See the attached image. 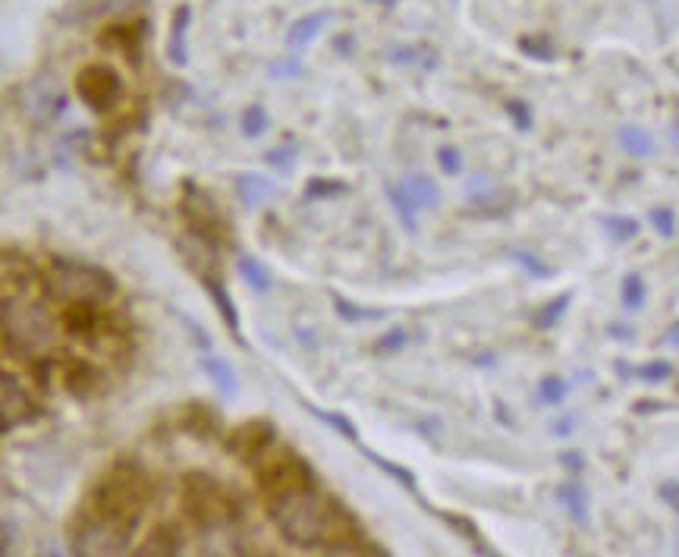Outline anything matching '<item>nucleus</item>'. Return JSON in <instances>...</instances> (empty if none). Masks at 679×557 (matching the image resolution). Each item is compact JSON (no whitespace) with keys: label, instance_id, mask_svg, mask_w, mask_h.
<instances>
[{"label":"nucleus","instance_id":"nucleus-1","mask_svg":"<svg viewBox=\"0 0 679 557\" xmlns=\"http://www.w3.org/2000/svg\"><path fill=\"white\" fill-rule=\"evenodd\" d=\"M271 517L280 526V532L287 535L293 545H302V548H353L356 545L353 523L346 520V513L334 501L321 498L312 488V482L274 491Z\"/></svg>","mask_w":679,"mask_h":557},{"label":"nucleus","instance_id":"nucleus-2","mask_svg":"<svg viewBox=\"0 0 679 557\" xmlns=\"http://www.w3.org/2000/svg\"><path fill=\"white\" fill-rule=\"evenodd\" d=\"M0 334L16 353H45L54 347L57 331L48 309L29 296H10L0 303Z\"/></svg>","mask_w":679,"mask_h":557},{"label":"nucleus","instance_id":"nucleus-3","mask_svg":"<svg viewBox=\"0 0 679 557\" xmlns=\"http://www.w3.org/2000/svg\"><path fill=\"white\" fill-rule=\"evenodd\" d=\"M51 287L60 299H67V303H76V306H98L114 293V284L107 281L104 274L79 268V265H63L60 271H54Z\"/></svg>","mask_w":679,"mask_h":557},{"label":"nucleus","instance_id":"nucleus-4","mask_svg":"<svg viewBox=\"0 0 679 557\" xmlns=\"http://www.w3.org/2000/svg\"><path fill=\"white\" fill-rule=\"evenodd\" d=\"M390 196H393V205L400 208L403 221L412 227V224H415V211H419V208H428V205L437 202V186H434L425 174H412V177L403 180L400 189H393Z\"/></svg>","mask_w":679,"mask_h":557},{"label":"nucleus","instance_id":"nucleus-5","mask_svg":"<svg viewBox=\"0 0 679 557\" xmlns=\"http://www.w3.org/2000/svg\"><path fill=\"white\" fill-rule=\"evenodd\" d=\"M26 394L23 388L10 378V375H0V425L16 422L26 416Z\"/></svg>","mask_w":679,"mask_h":557},{"label":"nucleus","instance_id":"nucleus-6","mask_svg":"<svg viewBox=\"0 0 679 557\" xmlns=\"http://www.w3.org/2000/svg\"><path fill=\"white\" fill-rule=\"evenodd\" d=\"M324 23H331V13H312V16L299 19V23L287 35V48L290 51H302L305 45H312L315 35H321Z\"/></svg>","mask_w":679,"mask_h":557},{"label":"nucleus","instance_id":"nucleus-7","mask_svg":"<svg viewBox=\"0 0 679 557\" xmlns=\"http://www.w3.org/2000/svg\"><path fill=\"white\" fill-rule=\"evenodd\" d=\"M617 139L623 145V152L632 155V158H648V155H654V136L645 130V126H635V123L620 126Z\"/></svg>","mask_w":679,"mask_h":557},{"label":"nucleus","instance_id":"nucleus-8","mask_svg":"<svg viewBox=\"0 0 679 557\" xmlns=\"http://www.w3.org/2000/svg\"><path fill=\"white\" fill-rule=\"evenodd\" d=\"M538 400H541L544 406H557V403H563V400H566V381L557 378V375H544V378L538 381Z\"/></svg>","mask_w":679,"mask_h":557},{"label":"nucleus","instance_id":"nucleus-9","mask_svg":"<svg viewBox=\"0 0 679 557\" xmlns=\"http://www.w3.org/2000/svg\"><path fill=\"white\" fill-rule=\"evenodd\" d=\"M645 281H642V274H629L626 281H623V306L626 309H642L645 306Z\"/></svg>","mask_w":679,"mask_h":557},{"label":"nucleus","instance_id":"nucleus-10","mask_svg":"<svg viewBox=\"0 0 679 557\" xmlns=\"http://www.w3.org/2000/svg\"><path fill=\"white\" fill-rule=\"evenodd\" d=\"M604 224H607V233H610V237L617 240V243L632 240L635 233H639V221H635V218H607Z\"/></svg>","mask_w":679,"mask_h":557},{"label":"nucleus","instance_id":"nucleus-11","mask_svg":"<svg viewBox=\"0 0 679 557\" xmlns=\"http://www.w3.org/2000/svg\"><path fill=\"white\" fill-rule=\"evenodd\" d=\"M651 224H654V230L661 233V237H673L676 233V214H673V208H667V205H661V208H654L651 211Z\"/></svg>","mask_w":679,"mask_h":557},{"label":"nucleus","instance_id":"nucleus-12","mask_svg":"<svg viewBox=\"0 0 679 557\" xmlns=\"http://www.w3.org/2000/svg\"><path fill=\"white\" fill-rule=\"evenodd\" d=\"M635 375H639L642 381H667V378L673 375V366H670L667 359H661V362H648V366L635 369Z\"/></svg>","mask_w":679,"mask_h":557},{"label":"nucleus","instance_id":"nucleus-13","mask_svg":"<svg viewBox=\"0 0 679 557\" xmlns=\"http://www.w3.org/2000/svg\"><path fill=\"white\" fill-rule=\"evenodd\" d=\"M560 498L569 501V513H573L576 520L585 517V495H582L579 488H560Z\"/></svg>","mask_w":679,"mask_h":557},{"label":"nucleus","instance_id":"nucleus-14","mask_svg":"<svg viewBox=\"0 0 679 557\" xmlns=\"http://www.w3.org/2000/svg\"><path fill=\"white\" fill-rule=\"evenodd\" d=\"M243 271L249 274V281L258 287V290H268L271 287V281H268V274L261 271V265H255L252 259H243Z\"/></svg>","mask_w":679,"mask_h":557},{"label":"nucleus","instance_id":"nucleus-15","mask_svg":"<svg viewBox=\"0 0 679 557\" xmlns=\"http://www.w3.org/2000/svg\"><path fill=\"white\" fill-rule=\"evenodd\" d=\"M261 130H265V111H261V107H249V114H246V133L249 136H258Z\"/></svg>","mask_w":679,"mask_h":557},{"label":"nucleus","instance_id":"nucleus-16","mask_svg":"<svg viewBox=\"0 0 679 557\" xmlns=\"http://www.w3.org/2000/svg\"><path fill=\"white\" fill-rule=\"evenodd\" d=\"M566 299H569V296H560V299H554V306H547V309H544V312L538 315V325H541V328H551V321H554V318H557V315H560V312L566 309Z\"/></svg>","mask_w":679,"mask_h":557},{"label":"nucleus","instance_id":"nucleus-17","mask_svg":"<svg viewBox=\"0 0 679 557\" xmlns=\"http://www.w3.org/2000/svg\"><path fill=\"white\" fill-rule=\"evenodd\" d=\"M507 111L516 117L519 130H529V126H532V114H529V107H525L522 101H510V104H507Z\"/></svg>","mask_w":679,"mask_h":557},{"label":"nucleus","instance_id":"nucleus-18","mask_svg":"<svg viewBox=\"0 0 679 557\" xmlns=\"http://www.w3.org/2000/svg\"><path fill=\"white\" fill-rule=\"evenodd\" d=\"M437 158H441V167L447 170V174H456V170H459V155H456V148H441V155H437Z\"/></svg>","mask_w":679,"mask_h":557},{"label":"nucleus","instance_id":"nucleus-19","mask_svg":"<svg viewBox=\"0 0 679 557\" xmlns=\"http://www.w3.org/2000/svg\"><path fill=\"white\" fill-rule=\"evenodd\" d=\"M661 495L670 501V507H679V485L676 482H667V485H661Z\"/></svg>","mask_w":679,"mask_h":557},{"label":"nucleus","instance_id":"nucleus-20","mask_svg":"<svg viewBox=\"0 0 679 557\" xmlns=\"http://www.w3.org/2000/svg\"><path fill=\"white\" fill-rule=\"evenodd\" d=\"M667 340H670V344H679V325H673V328L667 331Z\"/></svg>","mask_w":679,"mask_h":557},{"label":"nucleus","instance_id":"nucleus-21","mask_svg":"<svg viewBox=\"0 0 679 557\" xmlns=\"http://www.w3.org/2000/svg\"><path fill=\"white\" fill-rule=\"evenodd\" d=\"M384 4H390V0H384Z\"/></svg>","mask_w":679,"mask_h":557}]
</instances>
